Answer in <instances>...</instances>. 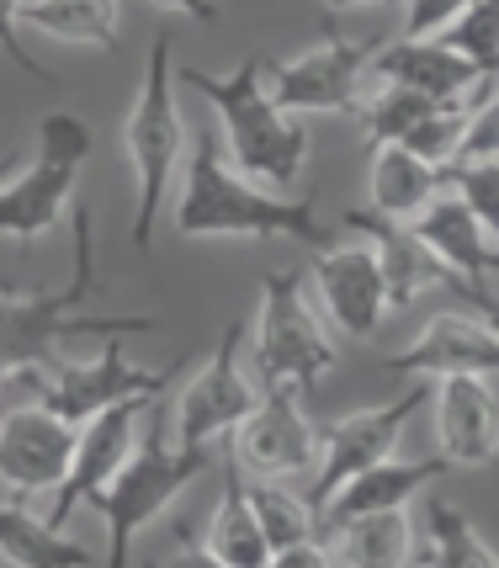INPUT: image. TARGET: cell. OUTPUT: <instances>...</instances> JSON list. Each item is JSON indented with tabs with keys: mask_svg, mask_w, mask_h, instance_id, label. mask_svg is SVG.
I'll use <instances>...</instances> for the list:
<instances>
[{
	"mask_svg": "<svg viewBox=\"0 0 499 568\" xmlns=\"http://www.w3.org/2000/svg\"><path fill=\"white\" fill-rule=\"evenodd\" d=\"M175 234L181 240H298V245H329L314 202L308 197H282V192H261V181L228 165L218 133H197L192 160H186V181L175 197Z\"/></svg>",
	"mask_w": 499,
	"mask_h": 568,
	"instance_id": "cell-1",
	"label": "cell"
},
{
	"mask_svg": "<svg viewBox=\"0 0 499 568\" xmlns=\"http://www.w3.org/2000/svg\"><path fill=\"white\" fill-rule=\"evenodd\" d=\"M181 85H192L202 101H213L224 123L228 160L261 186H298L308 165V123L303 112H287L266 91V53H245L228 74L207 70H175Z\"/></svg>",
	"mask_w": 499,
	"mask_h": 568,
	"instance_id": "cell-2",
	"label": "cell"
},
{
	"mask_svg": "<svg viewBox=\"0 0 499 568\" xmlns=\"http://www.w3.org/2000/svg\"><path fill=\"white\" fill-rule=\"evenodd\" d=\"M207 473V446H181L165 430V394L150 404V425L144 442L133 446L118 478L91 495L96 516L106 520V564H128L133 537L171 510V499H181L192 484Z\"/></svg>",
	"mask_w": 499,
	"mask_h": 568,
	"instance_id": "cell-3",
	"label": "cell"
},
{
	"mask_svg": "<svg viewBox=\"0 0 499 568\" xmlns=\"http://www.w3.org/2000/svg\"><path fill=\"white\" fill-rule=\"evenodd\" d=\"M85 297H96V229L91 213H75V282L59 293H6L0 297V372L27 356H53L59 341L75 335H133L154 329V314H75Z\"/></svg>",
	"mask_w": 499,
	"mask_h": 568,
	"instance_id": "cell-4",
	"label": "cell"
},
{
	"mask_svg": "<svg viewBox=\"0 0 499 568\" xmlns=\"http://www.w3.org/2000/svg\"><path fill=\"white\" fill-rule=\"evenodd\" d=\"M123 144H128V160H133V186H139L133 245L150 250L154 245V219H160V207H165V192H171L181 149H186V123H181V106H175L171 38H154L150 64H144V85H139L133 112H128Z\"/></svg>",
	"mask_w": 499,
	"mask_h": 568,
	"instance_id": "cell-5",
	"label": "cell"
},
{
	"mask_svg": "<svg viewBox=\"0 0 499 568\" xmlns=\"http://www.w3.org/2000/svg\"><path fill=\"white\" fill-rule=\"evenodd\" d=\"M249 356H255V372L266 388H293V394H314V383L335 372L340 351L329 341L325 320L314 314L298 272H272L261 282Z\"/></svg>",
	"mask_w": 499,
	"mask_h": 568,
	"instance_id": "cell-6",
	"label": "cell"
},
{
	"mask_svg": "<svg viewBox=\"0 0 499 568\" xmlns=\"http://www.w3.org/2000/svg\"><path fill=\"white\" fill-rule=\"evenodd\" d=\"M377 53H383V38L373 32H340V22L329 17V38L319 49L298 53V59H282L272 64L266 59V91H272L287 112H350L356 118V106H361V85H367V74H373Z\"/></svg>",
	"mask_w": 499,
	"mask_h": 568,
	"instance_id": "cell-7",
	"label": "cell"
},
{
	"mask_svg": "<svg viewBox=\"0 0 499 568\" xmlns=\"http://www.w3.org/2000/svg\"><path fill=\"white\" fill-rule=\"evenodd\" d=\"M245 320H234L218 335V346H213V356H207V367L175 394V442L181 446H213L218 436H228V430H240L245 425V415L261 404V394H255V383L245 377Z\"/></svg>",
	"mask_w": 499,
	"mask_h": 568,
	"instance_id": "cell-8",
	"label": "cell"
},
{
	"mask_svg": "<svg viewBox=\"0 0 499 568\" xmlns=\"http://www.w3.org/2000/svg\"><path fill=\"white\" fill-rule=\"evenodd\" d=\"M425 398H430V388H409L404 398H388V404H373V409H350L340 420L319 425V473H314V495H308L314 516H325L335 489L350 484L361 468L394 457V442L404 436V425L420 415Z\"/></svg>",
	"mask_w": 499,
	"mask_h": 568,
	"instance_id": "cell-9",
	"label": "cell"
},
{
	"mask_svg": "<svg viewBox=\"0 0 499 568\" xmlns=\"http://www.w3.org/2000/svg\"><path fill=\"white\" fill-rule=\"evenodd\" d=\"M80 425L49 404H27L0 415V489L17 499L49 495L70 478Z\"/></svg>",
	"mask_w": 499,
	"mask_h": 568,
	"instance_id": "cell-10",
	"label": "cell"
},
{
	"mask_svg": "<svg viewBox=\"0 0 499 568\" xmlns=\"http://www.w3.org/2000/svg\"><path fill=\"white\" fill-rule=\"evenodd\" d=\"M303 394L293 388H266L261 404L234 430V457L255 478H303L319 457V430L303 415Z\"/></svg>",
	"mask_w": 499,
	"mask_h": 568,
	"instance_id": "cell-11",
	"label": "cell"
},
{
	"mask_svg": "<svg viewBox=\"0 0 499 568\" xmlns=\"http://www.w3.org/2000/svg\"><path fill=\"white\" fill-rule=\"evenodd\" d=\"M314 287L325 297V314L346 335L356 341H373L383 320L394 314V297H388V276L377 261L373 240L361 245H319L314 250Z\"/></svg>",
	"mask_w": 499,
	"mask_h": 568,
	"instance_id": "cell-12",
	"label": "cell"
},
{
	"mask_svg": "<svg viewBox=\"0 0 499 568\" xmlns=\"http://www.w3.org/2000/svg\"><path fill=\"white\" fill-rule=\"evenodd\" d=\"M175 372H181V362H171V367H160V372L133 367L118 341L101 346V356H91V362L59 356L49 409H59L64 420L80 425V420H91V415H101V409H112V404H123V398H160L171 388Z\"/></svg>",
	"mask_w": 499,
	"mask_h": 568,
	"instance_id": "cell-13",
	"label": "cell"
},
{
	"mask_svg": "<svg viewBox=\"0 0 499 568\" xmlns=\"http://www.w3.org/2000/svg\"><path fill=\"white\" fill-rule=\"evenodd\" d=\"M150 404L154 398H123V404L101 409L91 420H80L70 478L53 489V510H49L53 526H64V520L75 516V505H91V495L118 478V468H123L128 457H133V446H139V420H144Z\"/></svg>",
	"mask_w": 499,
	"mask_h": 568,
	"instance_id": "cell-14",
	"label": "cell"
},
{
	"mask_svg": "<svg viewBox=\"0 0 499 568\" xmlns=\"http://www.w3.org/2000/svg\"><path fill=\"white\" fill-rule=\"evenodd\" d=\"M436 442L451 468H483L499 457V394L483 372L430 377Z\"/></svg>",
	"mask_w": 499,
	"mask_h": 568,
	"instance_id": "cell-15",
	"label": "cell"
},
{
	"mask_svg": "<svg viewBox=\"0 0 499 568\" xmlns=\"http://www.w3.org/2000/svg\"><path fill=\"white\" fill-rule=\"evenodd\" d=\"M377 80H399V85H415L425 97L436 101H462V97H478V91H495L499 80L489 70H478L468 53L447 49L441 38H394L383 43L373 64Z\"/></svg>",
	"mask_w": 499,
	"mask_h": 568,
	"instance_id": "cell-16",
	"label": "cell"
},
{
	"mask_svg": "<svg viewBox=\"0 0 499 568\" xmlns=\"http://www.w3.org/2000/svg\"><path fill=\"white\" fill-rule=\"evenodd\" d=\"M388 372H415V377H457V372H483L499 377V329L462 314H436L415 335V346L399 356H383Z\"/></svg>",
	"mask_w": 499,
	"mask_h": 568,
	"instance_id": "cell-17",
	"label": "cell"
},
{
	"mask_svg": "<svg viewBox=\"0 0 499 568\" xmlns=\"http://www.w3.org/2000/svg\"><path fill=\"white\" fill-rule=\"evenodd\" d=\"M80 165L38 154L27 171H0V234H11L17 245H38L53 223L64 219V207L75 197Z\"/></svg>",
	"mask_w": 499,
	"mask_h": 568,
	"instance_id": "cell-18",
	"label": "cell"
},
{
	"mask_svg": "<svg viewBox=\"0 0 499 568\" xmlns=\"http://www.w3.org/2000/svg\"><path fill=\"white\" fill-rule=\"evenodd\" d=\"M346 229H361V234L373 240L377 261H383V276H388V297H394V308L420 303L430 287H447L451 272L441 266V255L415 234V223L383 219L377 207H350Z\"/></svg>",
	"mask_w": 499,
	"mask_h": 568,
	"instance_id": "cell-19",
	"label": "cell"
},
{
	"mask_svg": "<svg viewBox=\"0 0 499 568\" xmlns=\"http://www.w3.org/2000/svg\"><path fill=\"white\" fill-rule=\"evenodd\" d=\"M415 234L441 255L447 272L468 276V282H489V276H499V240L483 229V219H478L473 207L462 202V192H457V197L441 192V197L415 219Z\"/></svg>",
	"mask_w": 499,
	"mask_h": 568,
	"instance_id": "cell-20",
	"label": "cell"
},
{
	"mask_svg": "<svg viewBox=\"0 0 499 568\" xmlns=\"http://www.w3.org/2000/svg\"><path fill=\"white\" fill-rule=\"evenodd\" d=\"M447 468H451V463L441 457V452H436V457H425V463H399V457H383V463L361 468L350 484H340V489H335V499L325 505L319 526H329V520H350V516H367V510H399V505H409V499L420 495L425 484H436Z\"/></svg>",
	"mask_w": 499,
	"mask_h": 568,
	"instance_id": "cell-21",
	"label": "cell"
},
{
	"mask_svg": "<svg viewBox=\"0 0 499 568\" xmlns=\"http://www.w3.org/2000/svg\"><path fill=\"white\" fill-rule=\"evenodd\" d=\"M329 564L346 568H399L415 552V526H409V505L399 510H367L350 520H329Z\"/></svg>",
	"mask_w": 499,
	"mask_h": 568,
	"instance_id": "cell-22",
	"label": "cell"
},
{
	"mask_svg": "<svg viewBox=\"0 0 499 568\" xmlns=\"http://www.w3.org/2000/svg\"><path fill=\"white\" fill-rule=\"evenodd\" d=\"M447 186V171L430 165L425 154H415L409 144H377L373 149V207L383 219L415 223L441 197Z\"/></svg>",
	"mask_w": 499,
	"mask_h": 568,
	"instance_id": "cell-23",
	"label": "cell"
},
{
	"mask_svg": "<svg viewBox=\"0 0 499 568\" xmlns=\"http://www.w3.org/2000/svg\"><path fill=\"white\" fill-rule=\"evenodd\" d=\"M192 558H202V564H224V568L272 564V537H266V526H261V516H255V505H249L240 478H228L224 499L213 505L207 537L192 547Z\"/></svg>",
	"mask_w": 499,
	"mask_h": 568,
	"instance_id": "cell-24",
	"label": "cell"
},
{
	"mask_svg": "<svg viewBox=\"0 0 499 568\" xmlns=\"http://www.w3.org/2000/svg\"><path fill=\"white\" fill-rule=\"evenodd\" d=\"M22 22L53 43L112 53L123 43V0H27Z\"/></svg>",
	"mask_w": 499,
	"mask_h": 568,
	"instance_id": "cell-25",
	"label": "cell"
},
{
	"mask_svg": "<svg viewBox=\"0 0 499 568\" xmlns=\"http://www.w3.org/2000/svg\"><path fill=\"white\" fill-rule=\"evenodd\" d=\"M409 564H441V568H499V552L483 537L478 526L457 505L447 499H430L425 505V547L409 552Z\"/></svg>",
	"mask_w": 499,
	"mask_h": 568,
	"instance_id": "cell-26",
	"label": "cell"
},
{
	"mask_svg": "<svg viewBox=\"0 0 499 568\" xmlns=\"http://www.w3.org/2000/svg\"><path fill=\"white\" fill-rule=\"evenodd\" d=\"M0 558L22 568H49V564H85L91 547H80L64 537V526H53L49 516H27L22 505H0Z\"/></svg>",
	"mask_w": 499,
	"mask_h": 568,
	"instance_id": "cell-27",
	"label": "cell"
},
{
	"mask_svg": "<svg viewBox=\"0 0 499 568\" xmlns=\"http://www.w3.org/2000/svg\"><path fill=\"white\" fill-rule=\"evenodd\" d=\"M377 80V74H373ZM441 101L425 97V91H415V85H399V80H377V91H361V106H356V123H361V133L377 144H404L415 128L436 112Z\"/></svg>",
	"mask_w": 499,
	"mask_h": 568,
	"instance_id": "cell-28",
	"label": "cell"
},
{
	"mask_svg": "<svg viewBox=\"0 0 499 568\" xmlns=\"http://www.w3.org/2000/svg\"><path fill=\"white\" fill-rule=\"evenodd\" d=\"M245 495L255 505L261 526H266V537H272V558L282 547H298L314 537V526H319L314 505L298 499L293 489H282V478H255V484H245Z\"/></svg>",
	"mask_w": 499,
	"mask_h": 568,
	"instance_id": "cell-29",
	"label": "cell"
},
{
	"mask_svg": "<svg viewBox=\"0 0 499 568\" xmlns=\"http://www.w3.org/2000/svg\"><path fill=\"white\" fill-rule=\"evenodd\" d=\"M430 38H441L447 49L468 53L478 70L499 74V0H468V6H462L441 32H430Z\"/></svg>",
	"mask_w": 499,
	"mask_h": 568,
	"instance_id": "cell-30",
	"label": "cell"
},
{
	"mask_svg": "<svg viewBox=\"0 0 499 568\" xmlns=\"http://www.w3.org/2000/svg\"><path fill=\"white\" fill-rule=\"evenodd\" d=\"M53 377H59V356H27L0 372V415L6 409H27V404H49Z\"/></svg>",
	"mask_w": 499,
	"mask_h": 568,
	"instance_id": "cell-31",
	"label": "cell"
},
{
	"mask_svg": "<svg viewBox=\"0 0 499 568\" xmlns=\"http://www.w3.org/2000/svg\"><path fill=\"white\" fill-rule=\"evenodd\" d=\"M447 181L462 192V202L473 207L483 229L499 240V160H478V165H447Z\"/></svg>",
	"mask_w": 499,
	"mask_h": 568,
	"instance_id": "cell-32",
	"label": "cell"
},
{
	"mask_svg": "<svg viewBox=\"0 0 499 568\" xmlns=\"http://www.w3.org/2000/svg\"><path fill=\"white\" fill-rule=\"evenodd\" d=\"M38 154L85 165V160H91V128L80 123L75 112H49V118L38 123Z\"/></svg>",
	"mask_w": 499,
	"mask_h": 568,
	"instance_id": "cell-33",
	"label": "cell"
},
{
	"mask_svg": "<svg viewBox=\"0 0 499 568\" xmlns=\"http://www.w3.org/2000/svg\"><path fill=\"white\" fill-rule=\"evenodd\" d=\"M478 160H499V91L468 118V133H462L451 165H478Z\"/></svg>",
	"mask_w": 499,
	"mask_h": 568,
	"instance_id": "cell-34",
	"label": "cell"
},
{
	"mask_svg": "<svg viewBox=\"0 0 499 568\" xmlns=\"http://www.w3.org/2000/svg\"><path fill=\"white\" fill-rule=\"evenodd\" d=\"M22 6H27V0H0V53H6V59H17V70H27L32 80H43V85H59V80H53V74L22 49V32H17V17H22Z\"/></svg>",
	"mask_w": 499,
	"mask_h": 568,
	"instance_id": "cell-35",
	"label": "cell"
},
{
	"mask_svg": "<svg viewBox=\"0 0 499 568\" xmlns=\"http://www.w3.org/2000/svg\"><path fill=\"white\" fill-rule=\"evenodd\" d=\"M468 0H409V17H404V32L409 38H430L462 11Z\"/></svg>",
	"mask_w": 499,
	"mask_h": 568,
	"instance_id": "cell-36",
	"label": "cell"
},
{
	"mask_svg": "<svg viewBox=\"0 0 499 568\" xmlns=\"http://www.w3.org/2000/svg\"><path fill=\"white\" fill-rule=\"evenodd\" d=\"M447 293H457L468 308H478V320L489 324V329H499V293H489L483 282H468V276H447Z\"/></svg>",
	"mask_w": 499,
	"mask_h": 568,
	"instance_id": "cell-37",
	"label": "cell"
},
{
	"mask_svg": "<svg viewBox=\"0 0 499 568\" xmlns=\"http://www.w3.org/2000/svg\"><path fill=\"white\" fill-rule=\"evenodd\" d=\"M160 11H171V17H192V22H213L218 17V0H154Z\"/></svg>",
	"mask_w": 499,
	"mask_h": 568,
	"instance_id": "cell-38",
	"label": "cell"
},
{
	"mask_svg": "<svg viewBox=\"0 0 499 568\" xmlns=\"http://www.w3.org/2000/svg\"><path fill=\"white\" fill-rule=\"evenodd\" d=\"M329 17H350V11H367V6H383V0H319Z\"/></svg>",
	"mask_w": 499,
	"mask_h": 568,
	"instance_id": "cell-39",
	"label": "cell"
},
{
	"mask_svg": "<svg viewBox=\"0 0 499 568\" xmlns=\"http://www.w3.org/2000/svg\"><path fill=\"white\" fill-rule=\"evenodd\" d=\"M6 293H22V287H11V282H6V276H0V297H6Z\"/></svg>",
	"mask_w": 499,
	"mask_h": 568,
	"instance_id": "cell-40",
	"label": "cell"
}]
</instances>
